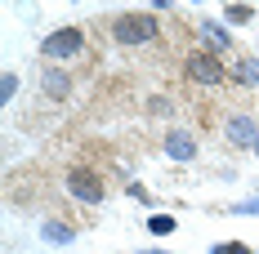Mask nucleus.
I'll return each mask as SVG.
<instances>
[{
	"label": "nucleus",
	"instance_id": "obj_1",
	"mask_svg": "<svg viewBox=\"0 0 259 254\" xmlns=\"http://www.w3.org/2000/svg\"><path fill=\"white\" fill-rule=\"evenodd\" d=\"M112 40L116 45H148V40H156V18L152 14H121L112 23Z\"/></svg>",
	"mask_w": 259,
	"mask_h": 254
},
{
	"label": "nucleus",
	"instance_id": "obj_2",
	"mask_svg": "<svg viewBox=\"0 0 259 254\" xmlns=\"http://www.w3.org/2000/svg\"><path fill=\"white\" fill-rule=\"evenodd\" d=\"M67 192L85 205H99L103 201V178L94 170H85V165H76V170H67Z\"/></svg>",
	"mask_w": 259,
	"mask_h": 254
},
{
	"label": "nucleus",
	"instance_id": "obj_3",
	"mask_svg": "<svg viewBox=\"0 0 259 254\" xmlns=\"http://www.w3.org/2000/svg\"><path fill=\"white\" fill-rule=\"evenodd\" d=\"M183 76L192 80V85H219L224 80V67H219V58L214 54H192L188 63H183Z\"/></svg>",
	"mask_w": 259,
	"mask_h": 254
},
{
	"label": "nucleus",
	"instance_id": "obj_4",
	"mask_svg": "<svg viewBox=\"0 0 259 254\" xmlns=\"http://www.w3.org/2000/svg\"><path fill=\"white\" fill-rule=\"evenodd\" d=\"M40 49H45V58H76L85 49V36H80V27H58Z\"/></svg>",
	"mask_w": 259,
	"mask_h": 254
},
{
	"label": "nucleus",
	"instance_id": "obj_5",
	"mask_svg": "<svg viewBox=\"0 0 259 254\" xmlns=\"http://www.w3.org/2000/svg\"><path fill=\"white\" fill-rule=\"evenodd\" d=\"M67 89H72V76H67L63 67H50V72H45V94H50V98H67Z\"/></svg>",
	"mask_w": 259,
	"mask_h": 254
},
{
	"label": "nucleus",
	"instance_id": "obj_6",
	"mask_svg": "<svg viewBox=\"0 0 259 254\" xmlns=\"http://www.w3.org/2000/svg\"><path fill=\"white\" fill-rule=\"evenodd\" d=\"M165 152L175 156V161H192V156H197V143H192L188 134H170V143H165Z\"/></svg>",
	"mask_w": 259,
	"mask_h": 254
},
{
	"label": "nucleus",
	"instance_id": "obj_7",
	"mask_svg": "<svg viewBox=\"0 0 259 254\" xmlns=\"http://www.w3.org/2000/svg\"><path fill=\"white\" fill-rule=\"evenodd\" d=\"M255 76H259V63H250V58H246V63H237V85H246V89H250Z\"/></svg>",
	"mask_w": 259,
	"mask_h": 254
},
{
	"label": "nucleus",
	"instance_id": "obj_8",
	"mask_svg": "<svg viewBox=\"0 0 259 254\" xmlns=\"http://www.w3.org/2000/svg\"><path fill=\"white\" fill-rule=\"evenodd\" d=\"M228 129H233V138H237V143H246V138H255V125H250V121H241V116H237V121H233Z\"/></svg>",
	"mask_w": 259,
	"mask_h": 254
},
{
	"label": "nucleus",
	"instance_id": "obj_9",
	"mask_svg": "<svg viewBox=\"0 0 259 254\" xmlns=\"http://www.w3.org/2000/svg\"><path fill=\"white\" fill-rule=\"evenodd\" d=\"M250 18H255L250 5H228V23H250Z\"/></svg>",
	"mask_w": 259,
	"mask_h": 254
},
{
	"label": "nucleus",
	"instance_id": "obj_10",
	"mask_svg": "<svg viewBox=\"0 0 259 254\" xmlns=\"http://www.w3.org/2000/svg\"><path fill=\"white\" fill-rule=\"evenodd\" d=\"M206 40H210V54L228 49V36H224V31H219V27H206Z\"/></svg>",
	"mask_w": 259,
	"mask_h": 254
},
{
	"label": "nucleus",
	"instance_id": "obj_11",
	"mask_svg": "<svg viewBox=\"0 0 259 254\" xmlns=\"http://www.w3.org/2000/svg\"><path fill=\"white\" fill-rule=\"evenodd\" d=\"M148 228H152L156 236H165V232H175V219H170V214H152V223H148Z\"/></svg>",
	"mask_w": 259,
	"mask_h": 254
},
{
	"label": "nucleus",
	"instance_id": "obj_12",
	"mask_svg": "<svg viewBox=\"0 0 259 254\" xmlns=\"http://www.w3.org/2000/svg\"><path fill=\"white\" fill-rule=\"evenodd\" d=\"M214 254H255V250H246L241 241H224V245H214Z\"/></svg>",
	"mask_w": 259,
	"mask_h": 254
}]
</instances>
